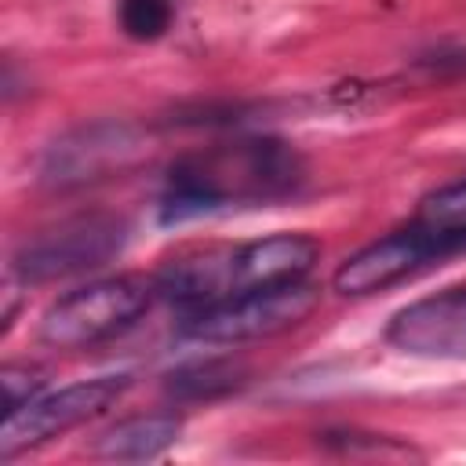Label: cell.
I'll list each match as a JSON object with an SVG mask.
<instances>
[{
	"label": "cell",
	"instance_id": "cell-1",
	"mask_svg": "<svg viewBox=\"0 0 466 466\" xmlns=\"http://www.w3.org/2000/svg\"><path fill=\"white\" fill-rule=\"evenodd\" d=\"M320 255V244L306 233H273L233 248H200L186 251L160 266L157 291L171 302L193 309L215 306L222 299L258 291V288H280L306 280Z\"/></svg>",
	"mask_w": 466,
	"mask_h": 466
},
{
	"label": "cell",
	"instance_id": "cell-3",
	"mask_svg": "<svg viewBox=\"0 0 466 466\" xmlns=\"http://www.w3.org/2000/svg\"><path fill=\"white\" fill-rule=\"evenodd\" d=\"M157 280L124 273L87 280L66 295H58L40 317V342L55 350H87L98 346L124 328H131L153 302Z\"/></svg>",
	"mask_w": 466,
	"mask_h": 466
},
{
	"label": "cell",
	"instance_id": "cell-14",
	"mask_svg": "<svg viewBox=\"0 0 466 466\" xmlns=\"http://www.w3.org/2000/svg\"><path fill=\"white\" fill-rule=\"evenodd\" d=\"M0 386H4V415H11L22 404H29L33 397H40L44 371L40 368H29V364H7L0 371Z\"/></svg>",
	"mask_w": 466,
	"mask_h": 466
},
{
	"label": "cell",
	"instance_id": "cell-5",
	"mask_svg": "<svg viewBox=\"0 0 466 466\" xmlns=\"http://www.w3.org/2000/svg\"><path fill=\"white\" fill-rule=\"evenodd\" d=\"M127 386H131V375H98V379L69 382L55 393L33 397L18 411L4 415L0 459L7 462L18 451H29L36 444H47L51 437H62V433L76 430L80 422H87V419L102 415L109 404H116Z\"/></svg>",
	"mask_w": 466,
	"mask_h": 466
},
{
	"label": "cell",
	"instance_id": "cell-4",
	"mask_svg": "<svg viewBox=\"0 0 466 466\" xmlns=\"http://www.w3.org/2000/svg\"><path fill=\"white\" fill-rule=\"evenodd\" d=\"M320 306V288L295 280L280 288H258L244 291L233 299H222L215 306L193 309L186 317V335L211 342V346H237V342H255L280 335L295 324H302L313 309Z\"/></svg>",
	"mask_w": 466,
	"mask_h": 466
},
{
	"label": "cell",
	"instance_id": "cell-7",
	"mask_svg": "<svg viewBox=\"0 0 466 466\" xmlns=\"http://www.w3.org/2000/svg\"><path fill=\"white\" fill-rule=\"evenodd\" d=\"M124 222L116 218H73L62 222L51 233L33 237L11 262V269L29 284L36 280H55V277H69V273H84L95 266H106L120 248H124Z\"/></svg>",
	"mask_w": 466,
	"mask_h": 466
},
{
	"label": "cell",
	"instance_id": "cell-8",
	"mask_svg": "<svg viewBox=\"0 0 466 466\" xmlns=\"http://www.w3.org/2000/svg\"><path fill=\"white\" fill-rule=\"evenodd\" d=\"M146 153V138L131 124H91L58 138L44 160V182L51 186H80L106 178L135 164Z\"/></svg>",
	"mask_w": 466,
	"mask_h": 466
},
{
	"label": "cell",
	"instance_id": "cell-10",
	"mask_svg": "<svg viewBox=\"0 0 466 466\" xmlns=\"http://www.w3.org/2000/svg\"><path fill=\"white\" fill-rule=\"evenodd\" d=\"M182 433V419L175 411H153V415H131L113 422L91 441V455L109 462H142L167 451Z\"/></svg>",
	"mask_w": 466,
	"mask_h": 466
},
{
	"label": "cell",
	"instance_id": "cell-9",
	"mask_svg": "<svg viewBox=\"0 0 466 466\" xmlns=\"http://www.w3.org/2000/svg\"><path fill=\"white\" fill-rule=\"evenodd\" d=\"M386 342L411 357L466 360V284L397 309L386 328Z\"/></svg>",
	"mask_w": 466,
	"mask_h": 466
},
{
	"label": "cell",
	"instance_id": "cell-12",
	"mask_svg": "<svg viewBox=\"0 0 466 466\" xmlns=\"http://www.w3.org/2000/svg\"><path fill=\"white\" fill-rule=\"evenodd\" d=\"M171 0H120V29L131 40H157L171 25Z\"/></svg>",
	"mask_w": 466,
	"mask_h": 466
},
{
	"label": "cell",
	"instance_id": "cell-2",
	"mask_svg": "<svg viewBox=\"0 0 466 466\" xmlns=\"http://www.w3.org/2000/svg\"><path fill=\"white\" fill-rule=\"evenodd\" d=\"M302 178L299 157L273 138H244L233 146H215L208 153L182 157L164 186L160 215L164 222L237 208L248 200H273L291 193Z\"/></svg>",
	"mask_w": 466,
	"mask_h": 466
},
{
	"label": "cell",
	"instance_id": "cell-11",
	"mask_svg": "<svg viewBox=\"0 0 466 466\" xmlns=\"http://www.w3.org/2000/svg\"><path fill=\"white\" fill-rule=\"evenodd\" d=\"M415 222H422L426 229L444 233L466 248V178L448 182V186L433 189L430 197H422Z\"/></svg>",
	"mask_w": 466,
	"mask_h": 466
},
{
	"label": "cell",
	"instance_id": "cell-6",
	"mask_svg": "<svg viewBox=\"0 0 466 466\" xmlns=\"http://www.w3.org/2000/svg\"><path fill=\"white\" fill-rule=\"evenodd\" d=\"M455 251H462L459 240H451L444 233H433V229H426L422 222L411 218L404 229H393L382 240L350 255L335 269L331 284H335L339 295H357V299L375 295V291H386V288L408 280L411 273H419V269H426V266H433V262H441Z\"/></svg>",
	"mask_w": 466,
	"mask_h": 466
},
{
	"label": "cell",
	"instance_id": "cell-13",
	"mask_svg": "<svg viewBox=\"0 0 466 466\" xmlns=\"http://www.w3.org/2000/svg\"><path fill=\"white\" fill-rule=\"evenodd\" d=\"M229 386H237V371L229 368V364H215V360H208V364H193V368H182L178 375H171V393H178V397H211V393H222V390H229Z\"/></svg>",
	"mask_w": 466,
	"mask_h": 466
}]
</instances>
